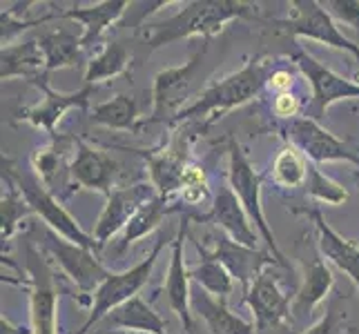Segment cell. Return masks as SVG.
Instances as JSON below:
<instances>
[{
    "label": "cell",
    "instance_id": "5b68a950",
    "mask_svg": "<svg viewBox=\"0 0 359 334\" xmlns=\"http://www.w3.org/2000/svg\"><path fill=\"white\" fill-rule=\"evenodd\" d=\"M3 169H5L7 176H11V181H14L16 188L20 190L22 199L27 201V205L32 207V212L39 214L47 223V225H49V230L56 232L58 237H63V239H67L72 243L81 245V247H88V250H96L98 243L94 241V237H90V234H85L81 230L79 223L65 212L63 205L56 203V199L45 190L43 183L34 181L29 176H20L18 172L9 169V165L5 163V158H3Z\"/></svg>",
    "mask_w": 359,
    "mask_h": 334
},
{
    "label": "cell",
    "instance_id": "7402d4cb",
    "mask_svg": "<svg viewBox=\"0 0 359 334\" xmlns=\"http://www.w3.org/2000/svg\"><path fill=\"white\" fill-rule=\"evenodd\" d=\"M194 312L205 319L212 334H252V326L248 321L232 314L226 305V299H215L212 294L201 290L190 296Z\"/></svg>",
    "mask_w": 359,
    "mask_h": 334
},
{
    "label": "cell",
    "instance_id": "8fae6325",
    "mask_svg": "<svg viewBox=\"0 0 359 334\" xmlns=\"http://www.w3.org/2000/svg\"><path fill=\"white\" fill-rule=\"evenodd\" d=\"M27 272L32 281V334H56L58 292L54 274L32 243H27Z\"/></svg>",
    "mask_w": 359,
    "mask_h": 334
},
{
    "label": "cell",
    "instance_id": "30bf717a",
    "mask_svg": "<svg viewBox=\"0 0 359 334\" xmlns=\"http://www.w3.org/2000/svg\"><path fill=\"white\" fill-rule=\"evenodd\" d=\"M45 247L54 254L58 265L65 270V274L76 283L83 294L96 292V288L109 277V272L98 263V258L92 254L88 247H81L63 237H58L56 232H45Z\"/></svg>",
    "mask_w": 359,
    "mask_h": 334
},
{
    "label": "cell",
    "instance_id": "e0dca14e",
    "mask_svg": "<svg viewBox=\"0 0 359 334\" xmlns=\"http://www.w3.org/2000/svg\"><path fill=\"white\" fill-rule=\"evenodd\" d=\"M69 174L74 185H79V188L98 190L109 196L114 192L112 183L116 176V163L112 156L88 145L83 139H76V158L72 160Z\"/></svg>",
    "mask_w": 359,
    "mask_h": 334
},
{
    "label": "cell",
    "instance_id": "5bb4252c",
    "mask_svg": "<svg viewBox=\"0 0 359 334\" xmlns=\"http://www.w3.org/2000/svg\"><path fill=\"white\" fill-rule=\"evenodd\" d=\"M185 218L196 221V223H205V221L217 223L232 241L250 247V250H257V234L250 228V223H248L245 209L241 201L237 199V194L232 192V188H224V190H219V194H215L208 214H196V216H185Z\"/></svg>",
    "mask_w": 359,
    "mask_h": 334
},
{
    "label": "cell",
    "instance_id": "6da1fadb",
    "mask_svg": "<svg viewBox=\"0 0 359 334\" xmlns=\"http://www.w3.org/2000/svg\"><path fill=\"white\" fill-rule=\"evenodd\" d=\"M257 11L252 5L239 0H194L185 5L177 16L168 18L154 27V34L147 41V52L170 45L188 36H210L224 29V25L232 18H252Z\"/></svg>",
    "mask_w": 359,
    "mask_h": 334
},
{
    "label": "cell",
    "instance_id": "3957f363",
    "mask_svg": "<svg viewBox=\"0 0 359 334\" xmlns=\"http://www.w3.org/2000/svg\"><path fill=\"white\" fill-rule=\"evenodd\" d=\"M168 239L165 234H161L156 245L152 247V252L147 258H143L141 263H136L134 267L121 272V274H109L101 286L96 288V292L92 294L94 296V303H92V312L88 316V321L83 323V328L76 332V334H88L96 323H101V321L112 312L116 310L118 305L128 303L130 299H134V296H139V290L147 283V279H150L152 274V267L156 263V258L161 254V250L165 247Z\"/></svg>",
    "mask_w": 359,
    "mask_h": 334
},
{
    "label": "cell",
    "instance_id": "484cf974",
    "mask_svg": "<svg viewBox=\"0 0 359 334\" xmlns=\"http://www.w3.org/2000/svg\"><path fill=\"white\" fill-rule=\"evenodd\" d=\"M39 47L45 56V71H54L60 67H72L81 58V39L69 32H52L39 41Z\"/></svg>",
    "mask_w": 359,
    "mask_h": 334
},
{
    "label": "cell",
    "instance_id": "d4e9b609",
    "mask_svg": "<svg viewBox=\"0 0 359 334\" xmlns=\"http://www.w3.org/2000/svg\"><path fill=\"white\" fill-rule=\"evenodd\" d=\"M3 69H0V76L3 81H9L14 76H27L36 81V74L45 67V56L41 52L39 43H22L16 47H3Z\"/></svg>",
    "mask_w": 359,
    "mask_h": 334
},
{
    "label": "cell",
    "instance_id": "52a82bcc",
    "mask_svg": "<svg viewBox=\"0 0 359 334\" xmlns=\"http://www.w3.org/2000/svg\"><path fill=\"white\" fill-rule=\"evenodd\" d=\"M292 7H294L292 18L277 20V25L283 32H288L292 36H304V39H311V41H319L337 49H346V52L353 54L359 60V45L348 41L339 32L337 22L332 20V16L324 9V5L315 3V0H294Z\"/></svg>",
    "mask_w": 359,
    "mask_h": 334
},
{
    "label": "cell",
    "instance_id": "ffe728a7",
    "mask_svg": "<svg viewBox=\"0 0 359 334\" xmlns=\"http://www.w3.org/2000/svg\"><path fill=\"white\" fill-rule=\"evenodd\" d=\"M126 7H130L128 0H105V3L92 5L88 9H83V7L65 9V11H60L58 18H72V20L83 22L85 32L81 36V45L90 47L101 39L103 32L109 27V25L116 22L123 16Z\"/></svg>",
    "mask_w": 359,
    "mask_h": 334
},
{
    "label": "cell",
    "instance_id": "4316f807",
    "mask_svg": "<svg viewBox=\"0 0 359 334\" xmlns=\"http://www.w3.org/2000/svg\"><path fill=\"white\" fill-rule=\"evenodd\" d=\"M90 118L98 125L112 127V130H139V114H136V103L132 96L118 94L112 101L96 105L90 111Z\"/></svg>",
    "mask_w": 359,
    "mask_h": 334
},
{
    "label": "cell",
    "instance_id": "f1b7e54d",
    "mask_svg": "<svg viewBox=\"0 0 359 334\" xmlns=\"http://www.w3.org/2000/svg\"><path fill=\"white\" fill-rule=\"evenodd\" d=\"M128 65H130L128 49L121 43H109V45H105L101 54L88 63V69H85V85H94L96 88V83L123 74Z\"/></svg>",
    "mask_w": 359,
    "mask_h": 334
},
{
    "label": "cell",
    "instance_id": "cb8c5ba5",
    "mask_svg": "<svg viewBox=\"0 0 359 334\" xmlns=\"http://www.w3.org/2000/svg\"><path fill=\"white\" fill-rule=\"evenodd\" d=\"M147 165H150V179L156 192L170 199L177 190L183 188V172H185V156L177 150H168L163 154H145Z\"/></svg>",
    "mask_w": 359,
    "mask_h": 334
},
{
    "label": "cell",
    "instance_id": "7c38bea8",
    "mask_svg": "<svg viewBox=\"0 0 359 334\" xmlns=\"http://www.w3.org/2000/svg\"><path fill=\"white\" fill-rule=\"evenodd\" d=\"M156 194L158 192L152 183H136L132 188H121L109 194L107 205L103 207L94 228V241L98 243V247H103L118 230L128 228V223L134 218V214L147 201H152Z\"/></svg>",
    "mask_w": 359,
    "mask_h": 334
},
{
    "label": "cell",
    "instance_id": "d6986e66",
    "mask_svg": "<svg viewBox=\"0 0 359 334\" xmlns=\"http://www.w3.org/2000/svg\"><path fill=\"white\" fill-rule=\"evenodd\" d=\"M185 230H188V218L181 221L179 237L172 241V261L168 270V283H165V296L170 301V307L181 319L185 334L194 332L192 314H190V270L183 263V239Z\"/></svg>",
    "mask_w": 359,
    "mask_h": 334
},
{
    "label": "cell",
    "instance_id": "9c48e42d",
    "mask_svg": "<svg viewBox=\"0 0 359 334\" xmlns=\"http://www.w3.org/2000/svg\"><path fill=\"white\" fill-rule=\"evenodd\" d=\"M286 139L313 163H328V160H348L359 165V156L348 145L341 143L311 116H302L290 120L286 127Z\"/></svg>",
    "mask_w": 359,
    "mask_h": 334
},
{
    "label": "cell",
    "instance_id": "ba28073f",
    "mask_svg": "<svg viewBox=\"0 0 359 334\" xmlns=\"http://www.w3.org/2000/svg\"><path fill=\"white\" fill-rule=\"evenodd\" d=\"M292 60L313 85V107H311L313 116L311 118L315 120L324 118L328 107L337 101L359 98V83L344 78L332 69L324 67L317 58H313L308 52H304V49H297L292 54Z\"/></svg>",
    "mask_w": 359,
    "mask_h": 334
},
{
    "label": "cell",
    "instance_id": "603a6c76",
    "mask_svg": "<svg viewBox=\"0 0 359 334\" xmlns=\"http://www.w3.org/2000/svg\"><path fill=\"white\" fill-rule=\"evenodd\" d=\"M332 283H335V277H332V272L324 263V258H319V256L313 258V261L306 265L304 283H302V288L297 290V296L292 301V314L294 316L311 314L315 310V305L330 292Z\"/></svg>",
    "mask_w": 359,
    "mask_h": 334
},
{
    "label": "cell",
    "instance_id": "2e32d148",
    "mask_svg": "<svg viewBox=\"0 0 359 334\" xmlns=\"http://www.w3.org/2000/svg\"><path fill=\"white\" fill-rule=\"evenodd\" d=\"M199 252L212 256L215 261H219L221 265H224L234 279H239V283H243V286L252 283L268 265L277 263L275 256H270V252L250 250V247L232 241L230 237H217L215 239V252H205L203 247H199Z\"/></svg>",
    "mask_w": 359,
    "mask_h": 334
},
{
    "label": "cell",
    "instance_id": "e575fe53",
    "mask_svg": "<svg viewBox=\"0 0 359 334\" xmlns=\"http://www.w3.org/2000/svg\"><path fill=\"white\" fill-rule=\"evenodd\" d=\"M52 139H54V145L34 158V167L39 169L43 185H49V183L54 181V174L58 172V165H60V154H58V147H56V136H52Z\"/></svg>",
    "mask_w": 359,
    "mask_h": 334
},
{
    "label": "cell",
    "instance_id": "ac0fdd59",
    "mask_svg": "<svg viewBox=\"0 0 359 334\" xmlns=\"http://www.w3.org/2000/svg\"><path fill=\"white\" fill-rule=\"evenodd\" d=\"M297 214H306L315 221V228H317V245H319V252L321 256H326L330 263H335L341 272H346L353 283L359 288V245L355 241L344 239L341 234H337L332 230L324 214L319 212L317 207H299V209H292Z\"/></svg>",
    "mask_w": 359,
    "mask_h": 334
},
{
    "label": "cell",
    "instance_id": "f546056e",
    "mask_svg": "<svg viewBox=\"0 0 359 334\" xmlns=\"http://www.w3.org/2000/svg\"><path fill=\"white\" fill-rule=\"evenodd\" d=\"M190 279L199 283L205 292L215 294L217 299H226L232 292V274L208 254H203V261L199 265L190 270Z\"/></svg>",
    "mask_w": 359,
    "mask_h": 334
},
{
    "label": "cell",
    "instance_id": "4dcf8cb0",
    "mask_svg": "<svg viewBox=\"0 0 359 334\" xmlns=\"http://www.w3.org/2000/svg\"><path fill=\"white\" fill-rule=\"evenodd\" d=\"M272 174H275V181L283 185V188H299L308 176V163L297 152L294 145L283 147L275 158V163H272Z\"/></svg>",
    "mask_w": 359,
    "mask_h": 334
},
{
    "label": "cell",
    "instance_id": "277c9868",
    "mask_svg": "<svg viewBox=\"0 0 359 334\" xmlns=\"http://www.w3.org/2000/svg\"><path fill=\"white\" fill-rule=\"evenodd\" d=\"M228 152H230V169H228V176H230V188L232 192L237 194V199L241 201L243 209L248 218H250L257 230L262 232V237L268 245V250L272 252V256H275L277 265H283L288 267L286 258H283L281 250L277 247V241H275V234L270 232L268 223H266V216H264V209H262V199H259V190H262V181L264 176L259 174V172H255L252 163L245 158L243 150L239 147V143L230 139L228 143Z\"/></svg>",
    "mask_w": 359,
    "mask_h": 334
},
{
    "label": "cell",
    "instance_id": "d6a6232c",
    "mask_svg": "<svg viewBox=\"0 0 359 334\" xmlns=\"http://www.w3.org/2000/svg\"><path fill=\"white\" fill-rule=\"evenodd\" d=\"M306 181H308V194H311L317 203L341 205V203H346V201L351 199L348 192H346L339 183L328 179L326 174H321V172L315 165H308Z\"/></svg>",
    "mask_w": 359,
    "mask_h": 334
},
{
    "label": "cell",
    "instance_id": "74e56055",
    "mask_svg": "<svg viewBox=\"0 0 359 334\" xmlns=\"http://www.w3.org/2000/svg\"><path fill=\"white\" fill-rule=\"evenodd\" d=\"M208 190V181H205V172L199 165H188L183 172V188L181 190Z\"/></svg>",
    "mask_w": 359,
    "mask_h": 334
},
{
    "label": "cell",
    "instance_id": "d590c367",
    "mask_svg": "<svg viewBox=\"0 0 359 334\" xmlns=\"http://www.w3.org/2000/svg\"><path fill=\"white\" fill-rule=\"evenodd\" d=\"M344 328V319L337 305H332L330 310L321 316L319 323H315L311 330H306L304 334H339Z\"/></svg>",
    "mask_w": 359,
    "mask_h": 334
},
{
    "label": "cell",
    "instance_id": "4fadbf2b",
    "mask_svg": "<svg viewBox=\"0 0 359 334\" xmlns=\"http://www.w3.org/2000/svg\"><path fill=\"white\" fill-rule=\"evenodd\" d=\"M248 305L255 314V323L259 332H268L272 328L283 326L290 321L292 305L288 296L281 292L277 277L266 267L250 286H248Z\"/></svg>",
    "mask_w": 359,
    "mask_h": 334
},
{
    "label": "cell",
    "instance_id": "1f68e13d",
    "mask_svg": "<svg viewBox=\"0 0 359 334\" xmlns=\"http://www.w3.org/2000/svg\"><path fill=\"white\" fill-rule=\"evenodd\" d=\"M29 214H34L32 207L27 205V201L22 199L20 190L11 183L9 192L0 199V223H3V232L0 234H3V241H9L11 237H14L18 223Z\"/></svg>",
    "mask_w": 359,
    "mask_h": 334
},
{
    "label": "cell",
    "instance_id": "9a60e30c",
    "mask_svg": "<svg viewBox=\"0 0 359 334\" xmlns=\"http://www.w3.org/2000/svg\"><path fill=\"white\" fill-rule=\"evenodd\" d=\"M34 83L39 85V90H43V101L39 105L25 109L20 114V118L29 120L34 127H41V130L49 132L52 136H56L54 127H56V123L60 120V116H63L65 111L72 109V107L88 109L90 107V96L96 92L94 85H83V90H79V92L60 94V92H54L52 88H49L45 78H36Z\"/></svg>",
    "mask_w": 359,
    "mask_h": 334
},
{
    "label": "cell",
    "instance_id": "83f0119b",
    "mask_svg": "<svg viewBox=\"0 0 359 334\" xmlns=\"http://www.w3.org/2000/svg\"><path fill=\"white\" fill-rule=\"evenodd\" d=\"M165 205H168V199H163L161 194H156L152 201H147L128 223L126 234H123V241H121V250H128L134 241H139L145 234H150L154 228H158L161 221L165 218V214L175 212V207H165Z\"/></svg>",
    "mask_w": 359,
    "mask_h": 334
},
{
    "label": "cell",
    "instance_id": "44dd1931",
    "mask_svg": "<svg viewBox=\"0 0 359 334\" xmlns=\"http://www.w3.org/2000/svg\"><path fill=\"white\" fill-rule=\"evenodd\" d=\"M101 323L105 328H123L132 332H145V334H165L168 323L161 319L141 296H134L128 303L118 305L116 310L109 312Z\"/></svg>",
    "mask_w": 359,
    "mask_h": 334
},
{
    "label": "cell",
    "instance_id": "8d00e7d4",
    "mask_svg": "<svg viewBox=\"0 0 359 334\" xmlns=\"http://www.w3.org/2000/svg\"><path fill=\"white\" fill-rule=\"evenodd\" d=\"M272 109H275V114L279 118H290V120H294V114L299 111V101H297V98L290 92L279 94L275 98V105H272Z\"/></svg>",
    "mask_w": 359,
    "mask_h": 334
},
{
    "label": "cell",
    "instance_id": "836d02e7",
    "mask_svg": "<svg viewBox=\"0 0 359 334\" xmlns=\"http://www.w3.org/2000/svg\"><path fill=\"white\" fill-rule=\"evenodd\" d=\"M324 7H328L332 18L341 20L359 34V0H330Z\"/></svg>",
    "mask_w": 359,
    "mask_h": 334
},
{
    "label": "cell",
    "instance_id": "8992f818",
    "mask_svg": "<svg viewBox=\"0 0 359 334\" xmlns=\"http://www.w3.org/2000/svg\"><path fill=\"white\" fill-rule=\"evenodd\" d=\"M205 54V47L201 52H196L188 63L181 67H170L158 71L154 76V88H152V114L150 118H143L139 123V127L143 125H152V123H165V120H175L179 114V107L188 101V96L192 92V83H194V74L199 69L201 60Z\"/></svg>",
    "mask_w": 359,
    "mask_h": 334
},
{
    "label": "cell",
    "instance_id": "f35d334b",
    "mask_svg": "<svg viewBox=\"0 0 359 334\" xmlns=\"http://www.w3.org/2000/svg\"><path fill=\"white\" fill-rule=\"evenodd\" d=\"M290 88H292V74L288 69L272 71V76L268 78V90L286 94V92H290Z\"/></svg>",
    "mask_w": 359,
    "mask_h": 334
},
{
    "label": "cell",
    "instance_id": "ab89813d",
    "mask_svg": "<svg viewBox=\"0 0 359 334\" xmlns=\"http://www.w3.org/2000/svg\"><path fill=\"white\" fill-rule=\"evenodd\" d=\"M0 326H3V334H20V330L18 328H11V323H9L5 316H3V321H0Z\"/></svg>",
    "mask_w": 359,
    "mask_h": 334
},
{
    "label": "cell",
    "instance_id": "7a4b0ae2",
    "mask_svg": "<svg viewBox=\"0 0 359 334\" xmlns=\"http://www.w3.org/2000/svg\"><path fill=\"white\" fill-rule=\"evenodd\" d=\"M264 85H266V63L262 56H255L248 60L243 69H239L237 74H230L228 78L215 83L212 88H208L196 103L183 107L177 114V118L172 120V125L183 120H192V118H203L208 114H212L210 123H215L217 118L224 116L226 111L255 98Z\"/></svg>",
    "mask_w": 359,
    "mask_h": 334
}]
</instances>
